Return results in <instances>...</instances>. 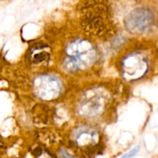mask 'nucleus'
<instances>
[{"label":"nucleus","mask_w":158,"mask_h":158,"mask_svg":"<svg viewBox=\"0 0 158 158\" xmlns=\"http://www.w3.org/2000/svg\"><path fill=\"white\" fill-rule=\"evenodd\" d=\"M62 156H63V158H75V157H71V156L68 155L67 154H65V153H63V154H62Z\"/></svg>","instance_id":"obj_4"},{"label":"nucleus","mask_w":158,"mask_h":158,"mask_svg":"<svg viewBox=\"0 0 158 158\" xmlns=\"http://www.w3.org/2000/svg\"><path fill=\"white\" fill-rule=\"evenodd\" d=\"M47 56H48V54L46 53V52H41V53L35 55V57H34V60H35V63L42 62L47 58Z\"/></svg>","instance_id":"obj_2"},{"label":"nucleus","mask_w":158,"mask_h":158,"mask_svg":"<svg viewBox=\"0 0 158 158\" xmlns=\"http://www.w3.org/2000/svg\"><path fill=\"white\" fill-rule=\"evenodd\" d=\"M41 152H42L41 150H40V148H37V149L34 151L33 155L35 156V157H38V156H40V154H41Z\"/></svg>","instance_id":"obj_3"},{"label":"nucleus","mask_w":158,"mask_h":158,"mask_svg":"<svg viewBox=\"0 0 158 158\" xmlns=\"http://www.w3.org/2000/svg\"><path fill=\"white\" fill-rule=\"evenodd\" d=\"M140 146H137L136 148H134V149H132L131 151H130L129 152L127 153L126 154H124L123 156H122L120 158H131V157H134V156H135L136 154L139 152V151H140Z\"/></svg>","instance_id":"obj_1"}]
</instances>
